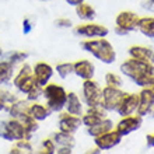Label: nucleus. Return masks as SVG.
<instances>
[{
    "label": "nucleus",
    "instance_id": "13",
    "mask_svg": "<svg viewBox=\"0 0 154 154\" xmlns=\"http://www.w3.org/2000/svg\"><path fill=\"white\" fill-rule=\"evenodd\" d=\"M139 105V94L136 93H126L119 102L116 111L119 116H126V115H132L136 112Z\"/></svg>",
    "mask_w": 154,
    "mask_h": 154
},
{
    "label": "nucleus",
    "instance_id": "43",
    "mask_svg": "<svg viewBox=\"0 0 154 154\" xmlns=\"http://www.w3.org/2000/svg\"><path fill=\"white\" fill-rule=\"evenodd\" d=\"M149 88H150L151 91H153V93H154V81H153V83H151L150 85H149Z\"/></svg>",
    "mask_w": 154,
    "mask_h": 154
},
{
    "label": "nucleus",
    "instance_id": "18",
    "mask_svg": "<svg viewBox=\"0 0 154 154\" xmlns=\"http://www.w3.org/2000/svg\"><path fill=\"white\" fill-rule=\"evenodd\" d=\"M130 57L139 59L143 62H149L154 65V49L150 46H143V45H133L129 48Z\"/></svg>",
    "mask_w": 154,
    "mask_h": 154
},
{
    "label": "nucleus",
    "instance_id": "42",
    "mask_svg": "<svg viewBox=\"0 0 154 154\" xmlns=\"http://www.w3.org/2000/svg\"><path fill=\"white\" fill-rule=\"evenodd\" d=\"M149 115H150V116L154 119V105L151 106V109H150V112H149Z\"/></svg>",
    "mask_w": 154,
    "mask_h": 154
},
{
    "label": "nucleus",
    "instance_id": "33",
    "mask_svg": "<svg viewBox=\"0 0 154 154\" xmlns=\"http://www.w3.org/2000/svg\"><path fill=\"white\" fill-rule=\"evenodd\" d=\"M105 84L108 87H114V88H121L123 81H122L121 76L116 73H106L105 74Z\"/></svg>",
    "mask_w": 154,
    "mask_h": 154
},
{
    "label": "nucleus",
    "instance_id": "24",
    "mask_svg": "<svg viewBox=\"0 0 154 154\" xmlns=\"http://www.w3.org/2000/svg\"><path fill=\"white\" fill-rule=\"evenodd\" d=\"M28 106H29V101L25 98V100H17V101H14L11 104V105H8L7 108H6V111L8 112V115L11 118H17L18 115L24 114V112H27L28 111Z\"/></svg>",
    "mask_w": 154,
    "mask_h": 154
},
{
    "label": "nucleus",
    "instance_id": "12",
    "mask_svg": "<svg viewBox=\"0 0 154 154\" xmlns=\"http://www.w3.org/2000/svg\"><path fill=\"white\" fill-rule=\"evenodd\" d=\"M121 142H122V136L118 133L115 129H111V130H108V132H105V133H102V134H100V136H95V137H94L95 146L102 151L114 149V147H116Z\"/></svg>",
    "mask_w": 154,
    "mask_h": 154
},
{
    "label": "nucleus",
    "instance_id": "36",
    "mask_svg": "<svg viewBox=\"0 0 154 154\" xmlns=\"http://www.w3.org/2000/svg\"><path fill=\"white\" fill-rule=\"evenodd\" d=\"M31 29H32L31 21H29V20H24V23H23V32H24V34H29V32H31Z\"/></svg>",
    "mask_w": 154,
    "mask_h": 154
},
{
    "label": "nucleus",
    "instance_id": "26",
    "mask_svg": "<svg viewBox=\"0 0 154 154\" xmlns=\"http://www.w3.org/2000/svg\"><path fill=\"white\" fill-rule=\"evenodd\" d=\"M52 140L55 142V144H56L57 147H74V136L72 133H66V132H62V130H59V132H56V133L52 134Z\"/></svg>",
    "mask_w": 154,
    "mask_h": 154
},
{
    "label": "nucleus",
    "instance_id": "21",
    "mask_svg": "<svg viewBox=\"0 0 154 154\" xmlns=\"http://www.w3.org/2000/svg\"><path fill=\"white\" fill-rule=\"evenodd\" d=\"M76 14L80 20H84V21H93L95 18V16H97L95 8L90 3H85V2L76 6Z\"/></svg>",
    "mask_w": 154,
    "mask_h": 154
},
{
    "label": "nucleus",
    "instance_id": "15",
    "mask_svg": "<svg viewBox=\"0 0 154 154\" xmlns=\"http://www.w3.org/2000/svg\"><path fill=\"white\" fill-rule=\"evenodd\" d=\"M140 17L136 14L134 11H129V10H125V11H121L115 18V23H116V27H121L128 32H133L137 29V21Z\"/></svg>",
    "mask_w": 154,
    "mask_h": 154
},
{
    "label": "nucleus",
    "instance_id": "41",
    "mask_svg": "<svg viewBox=\"0 0 154 154\" xmlns=\"http://www.w3.org/2000/svg\"><path fill=\"white\" fill-rule=\"evenodd\" d=\"M4 109H6V105H4V102L0 100V112H2V111H4Z\"/></svg>",
    "mask_w": 154,
    "mask_h": 154
},
{
    "label": "nucleus",
    "instance_id": "1",
    "mask_svg": "<svg viewBox=\"0 0 154 154\" xmlns=\"http://www.w3.org/2000/svg\"><path fill=\"white\" fill-rule=\"evenodd\" d=\"M121 72L139 87H149L154 81V65L130 57L121 65Z\"/></svg>",
    "mask_w": 154,
    "mask_h": 154
},
{
    "label": "nucleus",
    "instance_id": "5",
    "mask_svg": "<svg viewBox=\"0 0 154 154\" xmlns=\"http://www.w3.org/2000/svg\"><path fill=\"white\" fill-rule=\"evenodd\" d=\"M13 85L16 87L18 93L25 94V95L37 85V81L32 74V67L28 63H24L17 72L16 76L13 77Z\"/></svg>",
    "mask_w": 154,
    "mask_h": 154
},
{
    "label": "nucleus",
    "instance_id": "39",
    "mask_svg": "<svg viewBox=\"0 0 154 154\" xmlns=\"http://www.w3.org/2000/svg\"><path fill=\"white\" fill-rule=\"evenodd\" d=\"M83 2H85V0H66V3L69 4V6H73V7L79 6V4L83 3Z\"/></svg>",
    "mask_w": 154,
    "mask_h": 154
},
{
    "label": "nucleus",
    "instance_id": "27",
    "mask_svg": "<svg viewBox=\"0 0 154 154\" xmlns=\"http://www.w3.org/2000/svg\"><path fill=\"white\" fill-rule=\"evenodd\" d=\"M17 119L23 123V126H24V129L27 130V133L29 134V136H32L35 132H37L38 129H39V122L35 121L31 115H28V112H24V114H21L17 116Z\"/></svg>",
    "mask_w": 154,
    "mask_h": 154
},
{
    "label": "nucleus",
    "instance_id": "3",
    "mask_svg": "<svg viewBox=\"0 0 154 154\" xmlns=\"http://www.w3.org/2000/svg\"><path fill=\"white\" fill-rule=\"evenodd\" d=\"M42 97L46 101V106L52 112H62L65 109L67 91L57 83H48L42 87Z\"/></svg>",
    "mask_w": 154,
    "mask_h": 154
},
{
    "label": "nucleus",
    "instance_id": "4",
    "mask_svg": "<svg viewBox=\"0 0 154 154\" xmlns=\"http://www.w3.org/2000/svg\"><path fill=\"white\" fill-rule=\"evenodd\" d=\"M0 137L7 142H17L20 139H32V136L27 133L17 118H10L8 121H0Z\"/></svg>",
    "mask_w": 154,
    "mask_h": 154
},
{
    "label": "nucleus",
    "instance_id": "22",
    "mask_svg": "<svg viewBox=\"0 0 154 154\" xmlns=\"http://www.w3.org/2000/svg\"><path fill=\"white\" fill-rule=\"evenodd\" d=\"M14 76V65H11L8 60H0V85H4L10 83Z\"/></svg>",
    "mask_w": 154,
    "mask_h": 154
},
{
    "label": "nucleus",
    "instance_id": "7",
    "mask_svg": "<svg viewBox=\"0 0 154 154\" xmlns=\"http://www.w3.org/2000/svg\"><path fill=\"white\" fill-rule=\"evenodd\" d=\"M74 34L84 38H105L109 34V29L105 25L95 24V23H85V24L74 27Z\"/></svg>",
    "mask_w": 154,
    "mask_h": 154
},
{
    "label": "nucleus",
    "instance_id": "9",
    "mask_svg": "<svg viewBox=\"0 0 154 154\" xmlns=\"http://www.w3.org/2000/svg\"><path fill=\"white\" fill-rule=\"evenodd\" d=\"M125 91L121 88H114V87H108L105 85L102 88V106L106 111H116L119 102L125 95Z\"/></svg>",
    "mask_w": 154,
    "mask_h": 154
},
{
    "label": "nucleus",
    "instance_id": "29",
    "mask_svg": "<svg viewBox=\"0 0 154 154\" xmlns=\"http://www.w3.org/2000/svg\"><path fill=\"white\" fill-rule=\"evenodd\" d=\"M57 76L60 77V79H67L70 74H73V63L72 62H62V63H57L56 67Z\"/></svg>",
    "mask_w": 154,
    "mask_h": 154
},
{
    "label": "nucleus",
    "instance_id": "8",
    "mask_svg": "<svg viewBox=\"0 0 154 154\" xmlns=\"http://www.w3.org/2000/svg\"><path fill=\"white\" fill-rule=\"evenodd\" d=\"M143 123V116L140 115H126V116H122V119L116 123L115 126V130L121 134L122 137L123 136H128L132 132H136L142 128Z\"/></svg>",
    "mask_w": 154,
    "mask_h": 154
},
{
    "label": "nucleus",
    "instance_id": "25",
    "mask_svg": "<svg viewBox=\"0 0 154 154\" xmlns=\"http://www.w3.org/2000/svg\"><path fill=\"white\" fill-rule=\"evenodd\" d=\"M137 29L147 38H154V17H140L137 21Z\"/></svg>",
    "mask_w": 154,
    "mask_h": 154
},
{
    "label": "nucleus",
    "instance_id": "20",
    "mask_svg": "<svg viewBox=\"0 0 154 154\" xmlns=\"http://www.w3.org/2000/svg\"><path fill=\"white\" fill-rule=\"evenodd\" d=\"M27 112H28V115H31V116L38 122L46 121V119L51 116V114H52V111L49 109L48 106L42 105V104H39V102H37V101H32L29 104Z\"/></svg>",
    "mask_w": 154,
    "mask_h": 154
},
{
    "label": "nucleus",
    "instance_id": "46",
    "mask_svg": "<svg viewBox=\"0 0 154 154\" xmlns=\"http://www.w3.org/2000/svg\"><path fill=\"white\" fill-rule=\"evenodd\" d=\"M150 2H151V3H153V4H154V0H150Z\"/></svg>",
    "mask_w": 154,
    "mask_h": 154
},
{
    "label": "nucleus",
    "instance_id": "10",
    "mask_svg": "<svg viewBox=\"0 0 154 154\" xmlns=\"http://www.w3.org/2000/svg\"><path fill=\"white\" fill-rule=\"evenodd\" d=\"M81 125H83V123H81V116L72 115V114H69V112H66L65 109L62 111V112H59V122H57L59 130L66 132V133L74 134Z\"/></svg>",
    "mask_w": 154,
    "mask_h": 154
},
{
    "label": "nucleus",
    "instance_id": "30",
    "mask_svg": "<svg viewBox=\"0 0 154 154\" xmlns=\"http://www.w3.org/2000/svg\"><path fill=\"white\" fill-rule=\"evenodd\" d=\"M27 57H28V53L27 52H23V51H13V52H8L7 55H6V60H8L11 65L16 66L17 63L24 62Z\"/></svg>",
    "mask_w": 154,
    "mask_h": 154
},
{
    "label": "nucleus",
    "instance_id": "2",
    "mask_svg": "<svg viewBox=\"0 0 154 154\" xmlns=\"http://www.w3.org/2000/svg\"><path fill=\"white\" fill-rule=\"evenodd\" d=\"M81 48L105 65L114 63L116 59V52L114 46L105 38H88L81 42Z\"/></svg>",
    "mask_w": 154,
    "mask_h": 154
},
{
    "label": "nucleus",
    "instance_id": "31",
    "mask_svg": "<svg viewBox=\"0 0 154 154\" xmlns=\"http://www.w3.org/2000/svg\"><path fill=\"white\" fill-rule=\"evenodd\" d=\"M39 153H42V154H55L56 153V144H55V142L52 140V137L44 139V140L41 142Z\"/></svg>",
    "mask_w": 154,
    "mask_h": 154
},
{
    "label": "nucleus",
    "instance_id": "11",
    "mask_svg": "<svg viewBox=\"0 0 154 154\" xmlns=\"http://www.w3.org/2000/svg\"><path fill=\"white\" fill-rule=\"evenodd\" d=\"M106 112H108V111L102 105L87 106V111H85L84 114H81V123H83L85 128L95 126L97 123H100L102 119H105Z\"/></svg>",
    "mask_w": 154,
    "mask_h": 154
},
{
    "label": "nucleus",
    "instance_id": "19",
    "mask_svg": "<svg viewBox=\"0 0 154 154\" xmlns=\"http://www.w3.org/2000/svg\"><path fill=\"white\" fill-rule=\"evenodd\" d=\"M65 111L72 115H77V116H81V114H83V102H81L80 97L73 91L67 93Z\"/></svg>",
    "mask_w": 154,
    "mask_h": 154
},
{
    "label": "nucleus",
    "instance_id": "14",
    "mask_svg": "<svg viewBox=\"0 0 154 154\" xmlns=\"http://www.w3.org/2000/svg\"><path fill=\"white\" fill-rule=\"evenodd\" d=\"M55 70L49 63L46 62H37L32 67V74L34 79L37 81V84H39L41 87H44L45 84H48L51 79H52Z\"/></svg>",
    "mask_w": 154,
    "mask_h": 154
},
{
    "label": "nucleus",
    "instance_id": "37",
    "mask_svg": "<svg viewBox=\"0 0 154 154\" xmlns=\"http://www.w3.org/2000/svg\"><path fill=\"white\" fill-rule=\"evenodd\" d=\"M72 151H73V147H66V146L56 147V153L57 154H70Z\"/></svg>",
    "mask_w": 154,
    "mask_h": 154
},
{
    "label": "nucleus",
    "instance_id": "35",
    "mask_svg": "<svg viewBox=\"0 0 154 154\" xmlns=\"http://www.w3.org/2000/svg\"><path fill=\"white\" fill-rule=\"evenodd\" d=\"M55 25L59 27V28H72L73 27V23L70 18H65V17H60V18H57L55 20Z\"/></svg>",
    "mask_w": 154,
    "mask_h": 154
},
{
    "label": "nucleus",
    "instance_id": "32",
    "mask_svg": "<svg viewBox=\"0 0 154 154\" xmlns=\"http://www.w3.org/2000/svg\"><path fill=\"white\" fill-rule=\"evenodd\" d=\"M0 100L4 102V105H6V108H7V106L11 105L14 101H17V100H18V97H17L14 93L8 91L7 88H3V87H0Z\"/></svg>",
    "mask_w": 154,
    "mask_h": 154
},
{
    "label": "nucleus",
    "instance_id": "34",
    "mask_svg": "<svg viewBox=\"0 0 154 154\" xmlns=\"http://www.w3.org/2000/svg\"><path fill=\"white\" fill-rule=\"evenodd\" d=\"M39 97H42V87H41L39 84H37L28 94H27V100H28L29 102L37 101Z\"/></svg>",
    "mask_w": 154,
    "mask_h": 154
},
{
    "label": "nucleus",
    "instance_id": "40",
    "mask_svg": "<svg viewBox=\"0 0 154 154\" xmlns=\"http://www.w3.org/2000/svg\"><path fill=\"white\" fill-rule=\"evenodd\" d=\"M115 34H118V35H128V31H125L123 28H121V27H115Z\"/></svg>",
    "mask_w": 154,
    "mask_h": 154
},
{
    "label": "nucleus",
    "instance_id": "28",
    "mask_svg": "<svg viewBox=\"0 0 154 154\" xmlns=\"http://www.w3.org/2000/svg\"><path fill=\"white\" fill-rule=\"evenodd\" d=\"M11 154H24V153H34V147L31 139H20L16 142V146L11 147Z\"/></svg>",
    "mask_w": 154,
    "mask_h": 154
},
{
    "label": "nucleus",
    "instance_id": "45",
    "mask_svg": "<svg viewBox=\"0 0 154 154\" xmlns=\"http://www.w3.org/2000/svg\"><path fill=\"white\" fill-rule=\"evenodd\" d=\"M41 2H51V0H41Z\"/></svg>",
    "mask_w": 154,
    "mask_h": 154
},
{
    "label": "nucleus",
    "instance_id": "6",
    "mask_svg": "<svg viewBox=\"0 0 154 154\" xmlns=\"http://www.w3.org/2000/svg\"><path fill=\"white\" fill-rule=\"evenodd\" d=\"M81 98L87 106L102 105V87L93 79L83 81L81 85Z\"/></svg>",
    "mask_w": 154,
    "mask_h": 154
},
{
    "label": "nucleus",
    "instance_id": "17",
    "mask_svg": "<svg viewBox=\"0 0 154 154\" xmlns=\"http://www.w3.org/2000/svg\"><path fill=\"white\" fill-rule=\"evenodd\" d=\"M73 74L80 77L81 80H88L93 79L95 74V66L87 59H80L73 63Z\"/></svg>",
    "mask_w": 154,
    "mask_h": 154
},
{
    "label": "nucleus",
    "instance_id": "44",
    "mask_svg": "<svg viewBox=\"0 0 154 154\" xmlns=\"http://www.w3.org/2000/svg\"><path fill=\"white\" fill-rule=\"evenodd\" d=\"M3 56V51H2V48H0V57Z\"/></svg>",
    "mask_w": 154,
    "mask_h": 154
},
{
    "label": "nucleus",
    "instance_id": "16",
    "mask_svg": "<svg viewBox=\"0 0 154 154\" xmlns=\"http://www.w3.org/2000/svg\"><path fill=\"white\" fill-rule=\"evenodd\" d=\"M154 105V93L149 87H142V91L139 93V105L136 114L140 116H147L151 106Z\"/></svg>",
    "mask_w": 154,
    "mask_h": 154
},
{
    "label": "nucleus",
    "instance_id": "23",
    "mask_svg": "<svg viewBox=\"0 0 154 154\" xmlns=\"http://www.w3.org/2000/svg\"><path fill=\"white\" fill-rule=\"evenodd\" d=\"M114 129V122L111 121L109 118H105V119H102L100 123H97L95 126H91V128H87V133L90 134V136H93V137H95V136H100V134L105 133V132H108V130Z\"/></svg>",
    "mask_w": 154,
    "mask_h": 154
},
{
    "label": "nucleus",
    "instance_id": "38",
    "mask_svg": "<svg viewBox=\"0 0 154 154\" xmlns=\"http://www.w3.org/2000/svg\"><path fill=\"white\" fill-rule=\"evenodd\" d=\"M146 143H147V147H154V133L147 134L146 136Z\"/></svg>",
    "mask_w": 154,
    "mask_h": 154
}]
</instances>
